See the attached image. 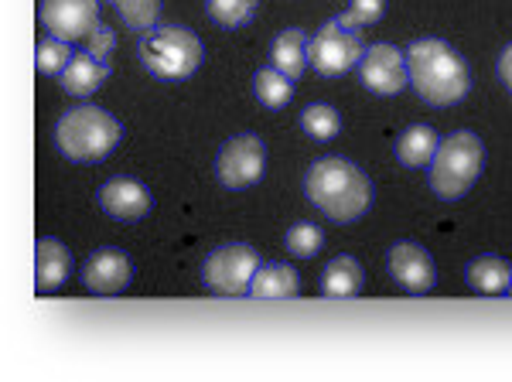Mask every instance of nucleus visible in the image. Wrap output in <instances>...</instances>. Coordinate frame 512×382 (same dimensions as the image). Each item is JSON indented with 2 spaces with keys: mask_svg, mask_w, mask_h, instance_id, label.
Here are the masks:
<instances>
[{
  "mask_svg": "<svg viewBox=\"0 0 512 382\" xmlns=\"http://www.w3.org/2000/svg\"><path fill=\"white\" fill-rule=\"evenodd\" d=\"M304 195L338 226L359 222L376 202V188L369 174L359 164H352L349 157L335 154L311 164L308 174H304Z\"/></svg>",
  "mask_w": 512,
  "mask_h": 382,
  "instance_id": "1",
  "label": "nucleus"
},
{
  "mask_svg": "<svg viewBox=\"0 0 512 382\" xmlns=\"http://www.w3.org/2000/svg\"><path fill=\"white\" fill-rule=\"evenodd\" d=\"M407 69L410 86L424 99L427 106H454L468 96L472 89V76L468 65L448 41L441 38H420L407 48Z\"/></svg>",
  "mask_w": 512,
  "mask_h": 382,
  "instance_id": "2",
  "label": "nucleus"
},
{
  "mask_svg": "<svg viewBox=\"0 0 512 382\" xmlns=\"http://www.w3.org/2000/svg\"><path fill=\"white\" fill-rule=\"evenodd\" d=\"M123 140V123L99 106H76L55 123V147L72 164H96Z\"/></svg>",
  "mask_w": 512,
  "mask_h": 382,
  "instance_id": "3",
  "label": "nucleus"
},
{
  "mask_svg": "<svg viewBox=\"0 0 512 382\" xmlns=\"http://www.w3.org/2000/svg\"><path fill=\"white\" fill-rule=\"evenodd\" d=\"M202 38L195 31L181 28V24H154L151 31H144L137 41V58L154 79L164 82H181L202 65Z\"/></svg>",
  "mask_w": 512,
  "mask_h": 382,
  "instance_id": "4",
  "label": "nucleus"
},
{
  "mask_svg": "<svg viewBox=\"0 0 512 382\" xmlns=\"http://www.w3.org/2000/svg\"><path fill=\"white\" fill-rule=\"evenodd\" d=\"M485 171V144L472 130H454L431 161V191L441 202H458Z\"/></svg>",
  "mask_w": 512,
  "mask_h": 382,
  "instance_id": "5",
  "label": "nucleus"
},
{
  "mask_svg": "<svg viewBox=\"0 0 512 382\" xmlns=\"http://www.w3.org/2000/svg\"><path fill=\"white\" fill-rule=\"evenodd\" d=\"M260 253L246 243H226L212 249L202 263V280L209 290H216L222 297H243L250 294V284L260 270Z\"/></svg>",
  "mask_w": 512,
  "mask_h": 382,
  "instance_id": "6",
  "label": "nucleus"
},
{
  "mask_svg": "<svg viewBox=\"0 0 512 382\" xmlns=\"http://www.w3.org/2000/svg\"><path fill=\"white\" fill-rule=\"evenodd\" d=\"M263 174H267V144L256 134H236L219 147L216 178L226 188L233 191L253 188Z\"/></svg>",
  "mask_w": 512,
  "mask_h": 382,
  "instance_id": "7",
  "label": "nucleus"
},
{
  "mask_svg": "<svg viewBox=\"0 0 512 382\" xmlns=\"http://www.w3.org/2000/svg\"><path fill=\"white\" fill-rule=\"evenodd\" d=\"M362 55H366V45H362L359 31L342 28L335 18L308 41L311 65H315L318 76H328V79L345 76L349 69H355V65L362 62Z\"/></svg>",
  "mask_w": 512,
  "mask_h": 382,
  "instance_id": "8",
  "label": "nucleus"
},
{
  "mask_svg": "<svg viewBox=\"0 0 512 382\" xmlns=\"http://www.w3.org/2000/svg\"><path fill=\"white\" fill-rule=\"evenodd\" d=\"M362 86L376 96H396L410 86V69H407V52H400L396 45H369L366 55L359 62Z\"/></svg>",
  "mask_w": 512,
  "mask_h": 382,
  "instance_id": "9",
  "label": "nucleus"
},
{
  "mask_svg": "<svg viewBox=\"0 0 512 382\" xmlns=\"http://www.w3.org/2000/svg\"><path fill=\"white\" fill-rule=\"evenodd\" d=\"M41 21L62 41H86L99 28V0H41Z\"/></svg>",
  "mask_w": 512,
  "mask_h": 382,
  "instance_id": "10",
  "label": "nucleus"
},
{
  "mask_svg": "<svg viewBox=\"0 0 512 382\" xmlns=\"http://www.w3.org/2000/svg\"><path fill=\"white\" fill-rule=\"evenodd\" d=\"M386 263H390V277L407 290V294H427V290H434L437 284L434 256L420 243H414V239L393 243Z\"/></svg>",
  "mask_w": 512,
  "mask_h": 382,
  "instance_id": "11",
  "label": "nucleus"
},
{
  "mask_svg": "<svg viewBox=\"0 0 512 382\" xmlns=\"http://www.w3.org/2000/svg\"><path fill=\"white\" fill-rule=\"evenodd\" d=\"M130 280H134V263L120 249H96L82 267V284H86L89 294H120V290L130 287Z\"/></svg>",
  "mask_w": 512,
  "mask_h": 382,
  "instance_id": "12",
  "label": "nucleus"
},
{
  "mask_svg": "<svg viewBox=\"0 0 512 382\" xmlns=\"http://www.w3.org/2000/svg\"><path fill=\"white\" fill-rule=\"evenodd\" d=\"M99 209L117 222H140L154 209V195L137 178H110L99 188Z\"/></svg>",
  "mask_w": 512,
  "mask_h": 382,
  "instance_id": "13",
  "label": "nucleus"
},
{
  "mask_svg": "<svg viewBox=\"0 0 512 382\" xmlns=\"http://www.w3.org/2000/svg\"><path fill=\"white\" fill-rule=\"evenodd\" d=\"M72 273V253L69 246L55 236H41L35 243V287L38 294L59 290Z\"/></svg>",
  "mask_w": 512,
  "mask_h": 382,
  "instance_id": "14",
  "label": "nucleus"
},
{
  "mask_svg": "<svg viewBox=\"0 0 512 382\" xmlns=\"http://www.w3.org/2000/svg\"><path fill=\"white\" fill-rule=\"evenodd\" d=\"M362 287H366V270H362V263L349 253L328 260L325 270H321V294L332 297V301L355 297Z\"/></svg>",
  "mask_w": 512,
  "mask_h": 382,
  "instance_id": "15",
  "label": "nucleus"
},
{
  "mask_svg": "<svg viewBox=\"0 0 512 382\" xmlns=\"http://www.w3.org/2000/svg\"><path fill=\"white\" fill-rule=\"evenodd\" d=\"M437 147H441V140L431 127H424V123H414V127H407L400 137H396V161L403 164V168L417 171V168H431Z\"/></svg>",
  "mask_w": 512,
  "mask_h": 382,
  "instance_id": "16",
  "label": "nucleus"
},
{
  "mask_svg": "<svg viewBox=\"0 0 512 382\" xmlns=\"http://www.w3.org/2000/svg\"><path fill=\"white\" fill-rule=\"evenodd\" d=\"M297 290H301V280L287 263H263L250 284V297L253 301H287V297H297Z\"/></svg>",
  "mask_w": 512,
  "mask_h": 382,
  "instance_id": "17",
  "label": "nucleus"
},
{
  "mask_svg": "<svg viewBox=\"0 0 512 382\" xmlns=\"http://www.w3.org/2000/svg\"><path fill=\"white\" fill-rule=\"evenodd\" d=\"M465 280L475 294L482 297H499L509 290V280H512V267L502 256H478L465 267Z\"/></svg>",
  "mask_w": 512,
  "mask_h": 382,
  "instance_id": "18",
  "label": "nucleus"
},
{
  "mask_svg": "<svg viewBox=\"0 0 512 382\" xmlns=\"http://www.w3.org/2000/svg\"><path fill=\"white\" fill-rule=\"evenodd\" d=\"M308 35H304L301 28H287L280 31L274 38V48H270V62H274V69H280L284 76L291 79H301V72L311 65L308 58Z\"/></svg>",
  "mask_w": 512,
  "mask_h": 382,
  "instance_id": "19",
  "label": "nucleus"
},
{
  "mask_svg": "<svg viewBox=\"0 0 512 382\" xmlns=\"http://www.w3.org/2000/svg\"><path fill=\"white\" fill-rule=\"evenodd\" d=\"M110 79V65L106 62H99L96 55H76L69 62V69L62 72V89L69 96H93L99 86H103V82Z\"/></svg>",
  "mask_w": 512,
  "mask_h": 382,
  "instance_id": "20",
  "label": "nucleus"
},
{
  "mask_svg": "<svg viewBox=\"0 0 512 382\" xmlns=\"http://www.w3.org/2000/svg\"><path fill=\"white\" fill-rule=\"evenodd\" d=\"M253 96L260 99L267 110H280V106H287L294 99V79L284 76L280 69H260L253 76Z\"/></svg>",
  "mask_w": 512,
  "mask_h": 382,
  "instance_id": "21",
  "label": "nucleus"
},
{
  "mask_svg": "<svg viewBox=\"0 0 512 382\" xmlns=\"http://www.w3.org/2000/svg\"><path fill=\"white\" fill-rule=\"evenodd\" d=\"M205 11H209V18L219 24V28H246L256 11H260V0H205Z\"/></svg>",
  "mask_w": 512,
  "mask_h": 382,
  "instance_id": "22",
  "label": "nucleus"
},
{
  "mask_svg": "<svg viewBox=\"0 0 512 382\" xmlns=\"http://www.w3.org/2000/svg\"><path fill=\"white\" fill-rule=\"evenodd\" d=\"M301 127L311 140H321V144H325V140L338 137V130H342V116H338L335 106H328V103H311L308 110L301 113Z\"/></svg>",
  "mask_w": 512,
  "mask_h": 382,
  "instance_id": "23",
  "label": "nucleus"
},
{
  "mask_svg": "<svg viewBox=\"0 0 512 382\" xmlns=\"http://www.w3.org/2000/svg\"><path fill=\"white\" fill-rule=\"evenodd\" d=\"M284 246L297 260H315L321 253V246H325V232H321L315 222H297V226L287 229Z\"/></svg>",
  "mask_w": 512,
  "mask_h": 382,
  "instance_id": "24",
  "label": "nucleus"
},
{
  "mask_svg": "<svg viewBox=\"0 0 512 382\" xmlns=\"http://www.w3.org/2000/svg\"><path fill=\"white\" fill-rule=\"evenodd\" d=\"M117 14L123 18V24L134 31H151L158 24L161 14V0H117Z\"/></svg>",
  "mask_w": 512,
  "mask_h": 382,
  "instance_id": "25",
  "label": "nucleus"
},
{
  "mask_svg": "<svg viewBox=\"0 0 512 382\" xmlns=\"http://www.w3.org/2000/svg\"><path fill=\"white\" fill-rule=\"evenodd\" d=\"M72 41H62V38H45L38 45V72H45V76H62L65 69H69V62L76 58L72 52Z\"/></svg>",
  "mask_w": 512,
  "mask_h": 382,
  "instance_id": "26",
  "label": "nucleus"
},
{
  "mask_svg": "<svg viewBox=\"0 0 512 382\" xmlns=\"http://www.w3.org/2000/svg\"><path fill=\"white\" fill-rule=\"evenodd\" d=\"M383 11H386V0H349V11L338 14L335 21L342 24V28L359 31V28L376 24L379 18H383Z\"/></svg>",
  "mask_w": 512,
  "mask_h": 382,
  "instance_id": "27",
  "label": "nucleus"
},
{
  "mask_svg": "<svg viewBox=\"0 0 512 382\" xmlns=\"http://www.w3.org/2000/svg\"><path fill=\"white\" fill-rule=\"evenodd\" d=\"M86 41H89V48H86V52H89V55H96L99 62H106V58H110L113 48H117V35H113L110 28H103V24H99V28H96L93 35H89Z\"/></svg>",
  "mask_w": 512,
  "mask_h": 382,
  "instance_id": "28",
  "label": "nucleus"
},
{
  "mask_svg": "<svg viewBox=\"0 0 512 382\" xmlns=\"http://www.w3.org/2000/svg\"><path fill=\"white\" fill-rule=\"evenodd\" d=\"M499 79L506 82V89L512 93V41L502 48V55H499Z\"/></svg>",
  "mask_w": 512,
  "mask_h": 382,
  "instance_id": "29",
  "label": "nucleus"
},
{
  "mask_svg": "<svg viewBox=\"0 0 512 382\" xmlns=\"http://www.w3.org/2000/svg\"><path fill=\"white\" fill-rule=\"evenodd\" d=\"M509 294H512V280H509Z\"/></svg>",
  "mask_w": 512,
  "mask_h": 382,
  "instance_id": "30",
  "label": "nucleus"
},
{
  "mask_svg": "<svg viewBox=\"0 0 512 382\" xmlns=\"http://www.w3.org/2000/svg\"><path fill=\"white\" fill-rule=\"evenodd\" d=\"M113 4H117V0H113Z\"/></svg>",
  "mask_w": 512,
  "mask_h": 382,
  "instance_id": "31",
  "label": "nucleus"
}]
</instances>
